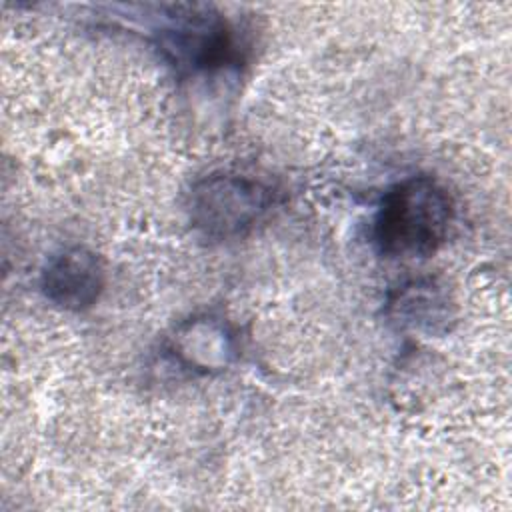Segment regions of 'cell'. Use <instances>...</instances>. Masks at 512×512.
Instances as JSON below:
<instances>
[{"label": "cell", "instance_id": "obj_1", "mask_svg": "<svg viewBox=\"0 0 512 512\" xmlns=\"http://www.w3.org/2000/svg\"><path fill=\"white\" fill-rule=\"evenodd\" d=\"M454 200L432 176H408L382 196L374 218V240L388 258H424L448 238Z\"/></svg>", "mask_w": 512, "mask_h": 512}, {"label": "cell", "instance_id": "obj_2", "mask_svg": "<svg viewBox=\"0 0 512 512\" xmlns=\"http://www.w3.org/2000/svg\"><path fill=\"white\" fill-rule=\"evenodd\" d=\"M150 30L162 58L180 74L210 72L240 60L234 28L210 6H160Z\"/></svg>", "mask_w": 512, "mask_h": 512}, {"label": "cell", "instance_id": "obj_3", "mask_svg": "<svg viewBox=\"0 0 512 512\" xmlns=\"http://www.w3.org/2000/svg\"><path fill=\"white\" fill-rule=\"evenodd\" d=\"M274 206V190L254 174L218 170L188 192L192 228L210 240H232L256 228Z\"/></svg>", "mask_w": 512, "mask_h": 512}, {"label": "cell", "instance_id": "obj_4", "mask_svg": "<svg viewBox=\"0 0 512 512\" xmlns=\"http://www.w3.org/2000/svg\"><path fill=\"white\" fill-rule=\"evenodd\" d=\"M106 282L102 258L86 246H68L48 258L40 286L44 296L64 310H86L98 298Z\"/></svg>", "mask_w": 512, "mask_h": 512}, {"label": "cell", "instance_id": "obj_5", "mask_svg": "<svg viewBox=\"0 0 512 512\" xmlns=\"http://www.w3.org/2000/svg\"><path fill=\"white\" fill-rule=\"evenodd\" d=\"M168 354L178 366L194 374L220 372L236 358V334L218 316H192L174 328L168 338Z\"/></svg>", "mask_w": 512, "mask_h": 512}, {"label": "cell", "instance_id": "obj_6", "mask_svg": "<svg viewBox=\"0 0 512 512\" xmlns=\"http://www.w3.org/2000/svg\"><path fill=\"white\" fill-rule=\"evenodd\" d=\"M386 312L400 328L440 334L448 330L452 320V300L434 278H416L390 294Z\"/></svg>", "mask_w": 512, "mask_h": 512}]
</instances>
